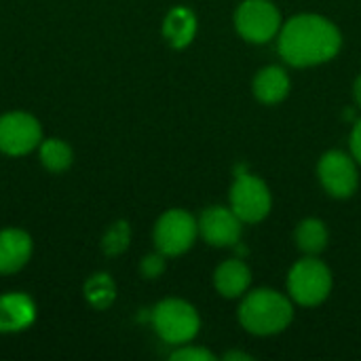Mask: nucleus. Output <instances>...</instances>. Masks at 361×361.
I'll return each instance as SVG.
<instances>
[{"label": "nucleus", "instance_id": "obj_1", "mask_svg": "<svg viewBox=\"0 0 361 361\" xmlns=\"http://www.w3.org/2000/svg\"><path fill=\"white\" fill-rule=\"evenodd\" d=\"M341 47V30L322 15H296L279 30V55L294 68L326 63L338 55Z\"/></svg>", "mask_w": 361, "mask_h": 361}, {"label": "nucleus", "instance_id": "obj_2", "mask_svg": "<svg viewBox=\"0 0 361 361\" xmlns=\"http://www.w3.org/2000/svg\"><path fill=\"white\" fill-rule=\"evenodd\" d=\"M294 319V307L288 296L262 288L250 292L239 305L241 326L256 336H271L283 332Z\"/></svg>", "mask_w": 361, "mask_h": 361}, {"label": "nucleus", "instance_id": "obj_3", "mask_svg": "<svg viewBox=\"0 0 361 361\" xmlns=\"http://www.w3.org/2000/svg\"><path fill=\"white\" fill-rule=\"evenodd\" d=\"M290 298L302 307L322 305L332 292V271L317 258L298 260L288 275Z\"/></svg>", "mask_w": 361, "mask_h": 361}, {"label": "nucleus", "instance_id": "obj_4", "mask_svg": "<svg viewBox=\"0 0 361 361\" xmlns=\"http://www.w3.org/2000/svg\"><path fill=\"white\" fill-rule=\"evenodd\" d=\"M152 326L157 334L169 345L190 343L201 328L199 313L192 305L180 298H167L152 311Z\"/></svg>", "mask_w": 361, "mask_h": 361}, {"label": "nucleus", "instance_id": "obj_5", "mask_svg": "<svg viewBox=\"0 0 361 361\" xmlns=\"http://www.w3.org/2000/svg\"><path fill=\"white\" fill-rule=\"evenodd\" d=\"M281 25V13L271 0H243L235 13L237 32L254 44L273 40Z\"/></svg>", "mask_w": 361, "mask_h": 361}, {"label": "nucleus", "instance_id": "obj_6", "mask_svg": "<svg viewBox=\"0 0 361 361\" xmlns=\"http://www.w3.org/2000/svg\"><path fill=\"white\" fill-rule=\"evenodd\" d=\"M199 235V222L184 209L165 212L154 226V245L165 256L188 252Z\"/></svg>", "mask_w": 361, "mask_h": 361}, {"label": "nucleus", "instance_id": "obj_7", "mask_svg": "<svg viewBox=\"0 0 361 361\" xmlns=\"http://www.w3.org/2000/svg\"><path fill=\"white\" fill-rule=\"evenodd\" d=\"M231 207L247 224L260 222L269 216L273 207L269 186L256 176H237L231 188Z\"/></svg>", "mask_w": 361, "mask_h": 361}, {"label": "nucleus", "instance_id": "obj_8", "mask_svg": "<svg viewBox=\"0 0 361 361\" xmlns=\"http://www.w3.org/2000/svg\"><path fill=\"white\" fill-rule=\"evenodd\" d=\"M42 142L40 123L27 112H8L0 116V152L23 157Z\"/></svg>", "mask_w": 361, "mask_h": 361}, {"label": "nucleus", "instance_id": "obj_9", "mask_svg": "<svg viewBox=\"0 0 361 361\" xmlns=\"http://www.w3.org/2000/svg\"><path fill=\"white\" fill-rule=\"evenodd\" d=\"M317 176L324 188L336 199H349L360 186L355 159L341 150H330L319 159Z\"/></svg>", "mask_w": 361, "mask_h": 361}, {"label": "nucleus", "instance_id": "obj_10", "mask_svg": "<svg viewBox=\"0 0 361 361\" xmlns=\"http://www.w3.org/2000/svg\"><path fill=\"white\" fill-rule=\"evenodd\" d=\"M197 222L201 237L214 247H231L239 243L243 233V220L233 212V207H207Z\"/></svg>", "mask_w": 361, "mask_h": 361}, {"label": "nucleus", "instance_id": "obj_11", "mask_svg": "<svg viewBox=\"0 0 361 361\" xmlns=\"http://www.w3.org/2000/svg\"><path fill=\"white\" fill-rule=\"evenodd\" d=\"M36 319V305L27 294H4L0 296V332H21Z\"/></svg>", "mask_w": 361, "mask_h": 361}, {"label": "nucleus", "instance_id": "obj_12", "mask_svg": "<svg viewBox=\"0 0 361 361\" xmlns=\"http://www.w3.org/2000/svg\"><path fill=\"white\" fill-rule=\"evenodd\" d=\"M32 256V237L19 228L0 231V275L17 273Z\"/></svg>", "mask_w": 361, "mask_h": 361}, {"label": "nucleus", "instance_id": "obj_13", "mask_svg": "<svg viewBox=\"0 0 361 361\" xmlns=\"http://www.w3.org/2000/svg\"><path fill=\"white\" fill-rule=\"evenodd\" d=\"M214 283L216 290L220 292V296L224 298H239L247 292L250 283H252V273L247 269V264L243 260H226L216 269L214 275Z\"/></svg>", "mask_w": 361, "mask_h": 361}, {"label": "nucleus", "instance_id": "obj_14", "mask_svg": "<svg viewBox=\"0 0 361 361\" xmlns=\"http://www.w3.org/2000/svg\"><path fill=\"white\" fill-rule=\"evenodd\" d=\"M163 36L173 49L188 47L197 36V17L186 6H173L163 21Z\"/></svg>", "mask_w": 361, "mask_h": 361}, {"label": "nucleus", "instance_id": "obj_15", "mask_svg": "<svg viewBox=\"0 0 361 361\" xmlns=\"http://www.w3.org/2000/svg\"><path fill=\"white\" fill-rule=\"evenodd\" d=\"M290 93V76L283 68L269 66L254 78V95L262 104H279Z\"/></svg>", "mask_w": 361, "mask_h": 361}, {"label": "nucleus", "instance_id": "obj_16", "mask_svg": "<svg viewBox=\"0 0 361 361\" xmlns=\"http://www.w3.org/2000/svg\"><path fill=\"white\" fill-rule=\"evenodd\" d=\"M296 243L298 247L309 254L315 256L319 252H324L328 247V228L322 220L317 218H307L296 226Z\"/></svg>", "mask_w": 361, "mask_h": 361}, {"label": "nucleus", "instance_id": "obj_17", "mask_svg": "<svg viewBox=\"0 0 361 361\" xmlns=\"http://www.w3.org/2000/svg\"><path fill=\"white\" fill-rule=\"evenodd\" d=\"M40 163L53 173L66 171L72 165V148L57 137L44 140L40 142Z\"/></svg>", "mask_w": 361, "mask_h": 361}, {"label": "nucleus", "instance_id": "obj_18", "mask_svg": "<svg viewBox=\"0 0 361 361\" xmlns=\"http://www.w3.org/2000/svg\"><path fill=\"white\" fill-rule=\"evenodd\" d=\"M85 296H87V300H89L95 309L104 311V309H108V307L114 302V296H116L114 281H112L110 275H106V273L93 275V277L87 281V286H85Z\"/></svg>", "mask_w": 361, "mask_h": 361}, {"label": "nucleus", "instance_id": "obj_19", "mask_svg": "<svg viewBox=\"0 0 361 361\" xmlns=\"http://www.w3.org/2000/svg\"><path fill=\"white\" fill-rule=\"evenodd\" d=\"M129 241H131V228L125 220H121L108 228V233L104 235L102 247L108 256H118L129 247Z\"/></svg>", "mask_w": 361, "mask_h": 361}, {"label": "nucleus", "instance_id": "obj_20", "mask_svg": "<svg viewBox=\"0 0 361 361\" xmlns=\"http://www.w3.org/2000/svg\"><path fill=\"white\" fill-rule=\"evenodd\" d=\"M165 254H150V256H146L144 260H142V267H140V271H142V275L146 277V279H157L159 275H163V271H165Z\"/></svg>", "mask_w": 361, "mask_h": 361}, {"label": "nucleus", "instance_id": "obj_21", "mask_svg": "<svg viewBox=\"0 0 361 361\" xmlns=\"http://www.w3.org/2000/svg\"><path fill=\"white\" fill-rule=\"evenodd\" d=\"M216 355L201 347H182L171 353V361H214Z\"/></svg>", "mask_w": 361, "mask_h": 361}, {"label": "nucleus", "instance_id": "obj_22", "mask_svg": "<svg viewBox=\"0 0 361 361\" xmlns=\"http://www.w3.org/2000/svg\"><path fill=\"white\" fill-rule=\"evenodd\" d=\"M351 154L357 163H361V118L351 131Z\"/></svg>", "mask_w": 361, "mask_h": 361}, {"label": "nucleus", "instance_id": "obj_23", "mask_svg": "<svg viewBox=\"0 0 361 361\" xmlns=\"http://www.w3.org/2000/svg\"><path fill=\"white\" fill-rule=\"evenodd\" d=\"M222 360L224 361H252L254 357H252V355H247V353H243V351H231V353H224V355H222Z\"/></svg>", "mask_w": 361, "mask_h": 361}, {"label": "nucleus", "instance_id": "obj_24", "mask_svg": "<svg viewBox=\"0 0 361 361\" xmlns=\"http://www.w3.org/2000/svg\"><path fill=\"white\" fill-rule=\"evenodd\" d=\"M353 95H355V102H357V106L361 108V74L357 76V80H355V87H353Z\"/></svg>", "mask_w": 361, "mask_h": 361}]
</instances>
